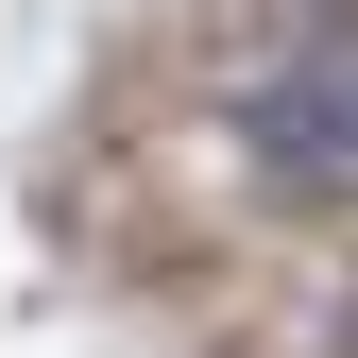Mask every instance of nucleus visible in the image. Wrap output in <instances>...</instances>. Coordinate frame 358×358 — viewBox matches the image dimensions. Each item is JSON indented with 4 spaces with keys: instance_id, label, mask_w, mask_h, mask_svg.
<instances>
[{
    "instance_id": "1",
    "label": "nucleus",
    "mask_w": 358,
    "mask_h": 358,
    "mask_svg": "<svg viewBox=\"0 0 358 358\" xmlns=\"http://www.w3.org/2000/svg\"><path fill=\"white\" fill-rule=\"evenodd\" d=\"M239 171H256V205L358 222V17L307 34V52H273L239 85Z\"/></svg>"
}]
</instances>
